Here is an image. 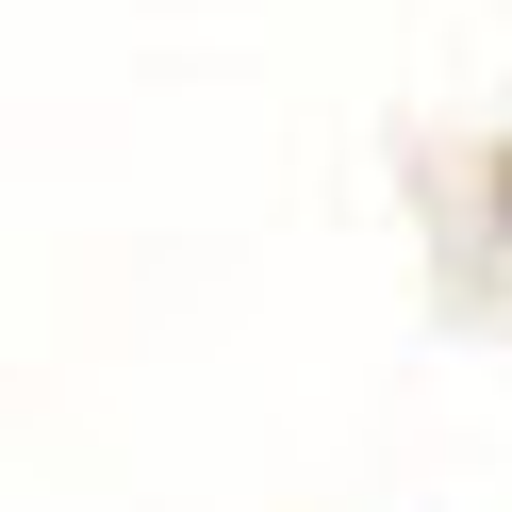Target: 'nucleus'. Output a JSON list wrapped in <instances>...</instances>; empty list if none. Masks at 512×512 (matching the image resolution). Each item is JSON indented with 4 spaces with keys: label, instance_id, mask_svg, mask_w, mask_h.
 Instances as JSON below:
<instances>
[{
    "label": "nucleus",
    "instance_id": "f257e3e1",
    "mask_svg": "<svg viewBox=\"0 0 512 512\" xmlns=\"http://www.w3.org/2000/svg\"><path fill=\"white\" fill-rule=\"evenodd\" d=\"M496 215H512V182H496Z\"/></svg>",
    "mask_w": 512,
    "mask_h": 512
}]
</instances>
